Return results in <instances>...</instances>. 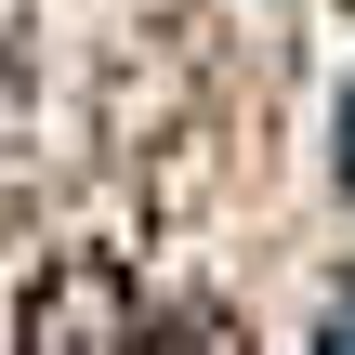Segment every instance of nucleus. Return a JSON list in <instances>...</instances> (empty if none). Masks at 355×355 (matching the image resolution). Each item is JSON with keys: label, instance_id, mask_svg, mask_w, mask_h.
I'll list each match as a JSON object with an SVG mask.
<instances>
[{"label": "nucleus", "instance_id": "obj_1", "mask_svg": "<svg viewBox=\"0 0 355 355\" xmlns=\"http://www.w3.org/2000/svg\"><path fill=\"white\" fill-rule=\"evenodd\" d=\"M26 355H132V277H119L105 250L53 263L40 303H26Z\"/></svg>", "mask_w": 355, "mask_h": 355}, {"label": "nucleus", "instance_id": "obj_2", "mask_svg": "<svg viewBox=\"0 0 355 355\" xmlns=\"http://www.w3.org/2000/svg\"><path fill=\"white\" fill-rule=\"evenodd\" d=\"M158 355H237V329H224V316H171V343Z\"/></svg>", "mask_w": 355, "mask_h": 355}]
</instances>
